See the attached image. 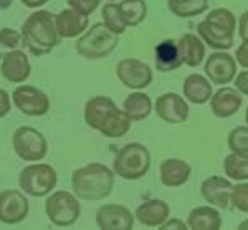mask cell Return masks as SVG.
<instances>
[{"instance_id":"3","label":"cell","mask_w":248,"mask_h":230,"mask_svg":"<svg viewBox=\"0 0 248 230\" xmlns=\"http://www.w3.org/2000/svg\"><path fill=\"white\" fill-rule=\"evenodd\" d=\"M55 17L57 15L51 12L37 10L25 20L22 27V38L31 55L43 56L58 45L60 35Z\"/></svg>"},{"instance_id":"39","label":"cell","mask_w":248,"mask_h":230,"mask_svg":"<svg viewBox=\"0 0 248 230\" xmlns=\"http://www.w3.org/2000/svg\"><path fill=\"white\" fill-rule=\"evenodd\" d=\"M238 33L242 40H248V10L243 12L238 20Z\"/></svg>"},{"instance_id":"7","label":"cell","mask_w":248,"mask_h":230,"mask_svg":"<svg viewBox=\"0 0 248 230\" xmlns=\"http://www.w3.org/2000/svg\"><path fill=\"white\" fill-rule=\"evenodd\" d=\"M58 182L57 171L50 164H30L18 176V185L23 194L31 197H45Z\"/></svg>"},{"instance_id":"1","label":"cell","mask_w":248,"mask_h":230,"mask_svg":"<svg viewBox=\"0 0 248 230\" xmlns=\"http://www.w3.org/2000/svg\"><path fill=\"white\" fill-rule=\"evenodd\" d=\"M85 121L106 138H123L131 129V118L109 96H94L85 104Z\"/></svg>"},{"instance_id":"42","label":"cell","mask_w":248,"mask_h":230,"mask_svg":"<svg viewBox=\"0 0 248 230\" xmlns=\"http://www.w3.org/2000/svg\"><path fill=\"white\" fill-rule=\"evenodd\" d=\"M238 229H240V230H248V219H247V220H243V222H240Z\"/></svg>"},{"instance_id":"32","label":"cell","mask_w":248,"mask_h":230,"mask_svg":"<svg viewBox=\"0 0 248 230\" xmlns=\"http://www.w3.org/2000/svg\"><path fill=\"white\" fill-rule=\"evenodd\" d=\"M230 202L237 211L248 214V182L237 184L232 189Z\"/></svg>"},{"instance_id":"34","label":"cell","mask_w":248,"mask_h":230,"mask_svg":"<svg viewBox=\"0 0 248 230\" xmlns=\"http://www.w3.org/2000/svg\"><path fill=\"white\" fill-rule=\"evenodd\" d=\"M66 3L70 5V9L77 10L78 14L90 17V15L99 7L101 0H66Z\"/></svg>"},{"instance_id":"4","label":"cell","mask_w":248,"mask_h":230,"mask_svg":"<svg viewBox=\"0 0 248 230\" xmlns=\"http://www.w3.org/2000/svg\"><path fill=\"white\" fill-rule=\"evenodd\" d=\"M235 22L233 14L229 9H215L197 25L199 37L214 50H230L235 38Z\"/></svg>"},{"instance_id":"28","label":"cell","mask_w":248,"mask_h":230,"mask_svg":"<svg viewBox=\"0 0 248 230\" xmlns=\"http://www.w3.org/2000/svg\"><path fill=\"white\" fill-rule=\"evenodd\" d=\"M119 7H121L123 18L127 27H138L147 15L146 0H123Z\"/></svg>"},{"instance_id":"11","label":"cell","mask_w":248,"mask_h":230,"mask_svg":"<svg viewBox=\"0 0 248 230\" xmlns=\"http://www.w3.org/2000/svg\"><path fill=\"white\" fill-rule=\"evenodd\" d=\"M116 75L124 86L142 90L153 83V70L147 63L136 58H124L116 65Z\"/></svg>"},{"instance_id":"2","label":"cell","mask_w":248,"mask_h":230,"mask_svg":"<svg viewBox=\"0 0 248 230\" xmlns=\"http://www.w3.org/2000/svg\"><path fill=\"white\" fill-rule=\"evenodd\" d=\"M71 187L78 199L103 200L113 192L114 187V171L99 163H90L77 169L71 174Z\"/></svg>"},{"instance_id":"27","label":"cell","mask_w":248,"mask_h":230,"mask_svg":"<svg viewBox=\"0 0 248 230\" xmlns=\"http://www.w3.org/2000/svg\"><path fill=\"white\" fill-rule=\"evenodd\" d=\"M167 7L175 17L190 18L207 12L209 0H167Z\"/></svg>"},{"instance_id":"43","label":"cell","mask_w":248,"mask_h":230,"mask_svg":"<svg viewBox=\"0 0 248 230\" xmlns=\"http://www.w3.org/2000/svg\"><path fill=\"white\" fill-rule=\"evenodd\" d=\"M245 119H247V124H248V108H247V113H245Z\"/></svg>"},{"instance_id":"21","label":"cell","mask_w":248,"mask_h":230,"mask_svg":"<svg viewBox=\"0 0 248 230\" xmlns=\"http://www.w3.org/2000/svg\"><path fill=\"white\" fill-rule=\"evenodd\" d=\"M155 70L167 73V71H174L179 66L184 65V56L179 48V42L175 40H164L155 47Z\"/></svg>"},{"instance_id":"20","label":"cell","mask_w":248,"mask_h":230,"mask_svg":"<svg viewBox=\"0 0 248 230\" xmlns=\"http://www.w3.org/2000/svg\"><path fill=\"white\" fill-rule=\"evenodd\" d=\"M57 32L60 38H75L78 35H83L88 30V17L78 14L73 9L62 10L55 17Z\"/></svg>"},{"instance_id":"6","label":"cell","mask_w":248,"mask_h":230,"mask_svg":"<svg viewBox=\"0 0 248 230\" xmlns=\"http://www.w3.org/2000/svg\"><path fill=\"white\" fill-rule=\"evenodd\" d=\"M119 35L108 30L103 22L94 23L77 40V53L88 60L105 58L118 47Z\"/></svg>"},{"instance_id":"25","label":"cell","mask_w":248,"mask_h":230,"mask_svg":"<svg viewBox=\"0 0 248 230\" xmlns=\"http://www.w3.org/2000/svg\"><path fill=\"white\" fill-rule=\"evenodd\" d=\"M177 42L184 56V65L195 68L203 62V58H205V45H203V40L201 37H197L194 33H186Z\"/></svg>"},{"instance_id":"30","label":"cell","mask_w":248,"mask_h":230,"mask_svg":"<svg viewBox=\"0 0 248 230\" xmlns=\"http://www.w3.org/2000/svg\"><path fill=\"white\" fill-rule=\"evenodd\" d=\"M223 171L233 181H248V157L229 154L223 161Z\"/></svg>"},{"instance_id":"9","label":"cell","mask_w":248,"mask_h":230,"mask_svg":"<svg viewBox=\"0 0 248 230\" xmlns=\"http://www.w3.org/2000/svg\"><path fill=\"white\" fill-rule=\"evenodd\" d=\"M12 146H14L15 154L25 163H38L48 152L45 136L30 126H22L14 132Z\"/></svg>"},{"instance_id":"19","label":"cell","mask_w":248,"mask_h":230,"mask_svg":"<svg viewBox=\"0 0 248 230\" xmlns=\"http://www.w3.org/2000/svg\"><path fill=\"white\" fill-rule=\"evenodd\" d=\"M170 207L167 202L161 199H151L136 209V219L144 227H161V225L169 219Z\"/></svg>"},{"instance_id":"26","label":"cell","mask_w":248,"mask_h":230,"mask_svg":"<svg viewBox=\"0 0 248 230\" xmlns=\"http://www.w3.org/2000/svg\"><path fill=\"white\" fill-rule=\"evenodd\" d=\"M123 110L129 116L131 121H142L153 111V101L146 93L134 91L124 99Z\"/></svg>"},{"instance_id":"8","label":"cell","mask_w":248,"mask_h":230,"mask_svg":"<svg viewBox=\"0 0 248 230\" xmlns=\"http://www.w3.org/2000/svg\"><path fill=\"white\" fill-rule=\"evenodd\" d=\"M45 214L48 220L57 227H70L79 219L81 205L78 197L66 191L53 192L45 202Z\"/></svg>"},{"instance_id":"36","label":"cell","mask_w":248,"mask_h":230,"mask_svg":"<svg viewBox=\"0 0 248 230\" xmlns=\"http://www.w3.org/2000/svg\"><path fill=\"white\" fill-rule=\"evenodd\" d=\"M235 88L243 96H248V70H243L235 75Z\"/></svg>"},{"instance_id":"38","label":"cell","mask_w":248,"mask_h":230,"mask_svg":"<svg viewBox=\"0 0 248 230\" xmlns=\"http://www.w3.org/2000/svg\"><path fill=\"white\" fill-rule=\"evenodd\" d=\"M177 230V229H182V230H187L189 229V225H187V222H182L181 219H167L164 224L161 225V230Z\"/></svg>"},{"instance_id":"35","label":"cell","mask_w":248,"mask_h":230,"mask_svg":"<svg viewBox=\"0 0 248 230\" xmlns=\"http://www.w3.org/2000/svg\"><path fill=\"white\" fill-rule=\"evenodd\" d=\"M235 60L242 68L248 70V40H243V43L235 50Z\"/></svg>"},{"instance_id":"44","label":"cell","mask_w":248,"mask_h":230,"mask_svg":"<svg viewBox=\"0 0 248 230\" xmlns=\"http://www.w3.org/2000/svg\"><path fill=\"white\" fill-rule=\"evenodd\" d=\"M109 2H116V0H109Z\"/></svg>"},{"instance_id":"40","label":"cell","mask_w":248,"mask_h":230,"mask_svg":"<svg viewBox=\"0 0 248 230\" xmlns=\"http://www.w3.org/2000/svg\"><path fill=\"white\" fill-rule=\"evenodd\" d=\"M48 0H22V3L29 9H38V7H43Z\"/></svg>"},{"instance_id":"10","label":"cell","mask_w":248,"mask_h":230,"mask_svg":"<svg viewBox=\"0 0 248 230\" xmlns=\"http://www.w3.org/2000/svg\"><path fill=\"white\" fill-rule=\"evenodd\" d=\"M15 108L27 116H43L50 111V98L42 90L30 84H20L12 93Z\"/></svg>"},{"instance_id":"23","label":"cell","mask_w":248,"mask_h":230,"mask_svg":"<svg viewBox=\"0 0 248 230\" xmlns=\"http://www.w3.org/2000/svg\"><path fill=\"white\" fill-rule=\"evenodd\" d=\"M184 96L187 101L194 104H203L212 98L214 91H212L210 80L202 75L192 73L184 80Z\"/></svg>"},{"instance_id":"12","label":"cell","mask_w":248,"mask_h":230,"mask_svg":"<svg viewBox=\"0 0 248 230\" xmlns=\"http://www.w3.org/2000/svg\"><path fill=\"white\" fill-rule=\"evenodd\" d=\"M30 211L29 199L23 192L7 189L0 194V222L5 225H15L27 219Z\"/></svg>"},{"instance_id":"33","label":"cell","mask_w":248,"mask_h":230,"mask_svg":"<svg viewBox=\"0 0 248 230\" xmlns=\"http://www.w3.org/2000/svg\"><path fill=\"white\" fill-rule=\"evenodd\" d=\"M22 32H17L14 28H2L0 30V48L5 50H17L22 45Z\"/></svg>"},{"instance_id":"24","label":"cell","mask_w":248,"mask_h":230,"mask_svg":"<svg viewBox=\"0 0 248 230\" xmlns=\"http://www.w3.org/2000/svg\"><path fill=\"white\" fill-rule=\"evenodd\" d=\"M187 225L194 230H218L222 227V217L217 209L201 205L190 211L187 217Z\"/></svg>"},{"instance_id":"37","label":"cell","mask_w":248,"mask_h":230,"mask_svg":"<svg viewBox=\"0 0 248 230\" xmlns=\"http://www.w3.org/2000/svg\"><path fill=\"white\" fill-rule=\"evenodd\" d=\"M10 108H12V104H10V95L5 90H2V88H0V119L5 118V116L9 115Z\"/></svg>"},{"instance_id":"29","label":"cell","mask_w":248,"mask_h":230,"mask_svg":"<svg viewBox=\"0 0 248 230\" xmlns=\"http://www.w3.org/2000/svg\"><path fill=\"white\" fill-rule=\"evenodd\" d=\"M101 15H103V23L108 27V30H111L116 35L124 33V30L127 28V25L123 18L119 3H106V5L103 7Z\"/></svg>"},{"instance_id":"16","label":"cell","mask_w":248,"mask_h":230,"mask_svg":"<svg viewBox=\"0 0 248 230\" xmlns=\"http://www.w3.org/2000/svg\"><path fill=\"white\" fill-rule=\"evenodd\" d=\"M233 185L229 179L222 176H210L201 185V194L203 200L220 209L230 207V196Z\"/></svg>"},{"instance_id":"13","label":"cell","mask_w":248,"mask_h":230,"mask_svg":"<svg viewBox=\"0 0 248 230\" xmlns=\"http://www.w3.org/2000/svg\"><path fill=\"white\" fill-rule=\"evenodd\" d=\"M205 75L214 84H227L237 75V60L230 53L217 50L205 62Z\"/></svg>"},{"instance_id":"18","label":"cell","mask_w":248,"mask_h":230,"mask_svg":"<svg viewBox=\"0 0 248 230\" xmlns=\"http://www.w3.org/2000/svg\"><path fill=\"white\" fill-rule=\"evenodd\" d=\"M243 96L237 88L222 86L210 98V110L217 118H230L242 108Z\"/></svg>"},{"instance_id":"31","label":"cell","mask_w":248,"mask_h":230,"mask_svg":"<svg viewBox=\"0 0 248 230\" xmlns=\"http://www.w3.org/2000/svg\"><path fill=\"white\" fill-rule=\"evenodd\" d=\"M229 148L233 154L248 157V126H238L229 134Z\"/></svg>"},{"instance_id":"15","label":"cell","mask_w":248,"mask_h":230,"mask_svg":"<svg viewBox=\"0 0 248 230\" xmlns=\"http://www.w3.org/2000/svg\"><path fill=\"white\" fill-rule=\"evenodd\" d=\"M96 225L103 230H129L134 225V215L124 205L106 204L96 212Z\"/></svg>"},{"instance_id":"17","label":"cell","mask_w":248,"mask_h":230,"mask_svg":"<svg viewBox=\"0 0 248 230\" xmlns=\"http://www.w3.org/2000/svg\"><path fill=\"white\" fill-rule=\"evenodd\" d=\"M0 71H2L3 78L10 83L27 82L31 71L29 56L20 50H10L9 53H5L2 56Z\"/></svg>"},{"instance_id":"41","label":"cell","mask_w":248,"mask_h":230,"mask_svg":"<svg viewBox=\"0 0 248 230\" xmlns=\"http://www.w3.org/2000/svg\"><path fill=\"white\" fill-rule=\"evenodd\" d=\"M12 3H14V0H0V12L7 10L12 5Z\"/></svg>"},{"instance_id":"14","label":"cell","mask_w":248,"mask_h":230,"mask_svg":"<svg viewBox=\"0 0 248 230\" xmlns=\"http://www.w3.org/2000/svg\"><path fill=\"white\" fill-rule=\"evenodd\" d=\"M155 115L164 123H186L187 118H189V104L177 93H164L155 99Z\"/></svg>"},{"instance_id":"22","label":"cell","mask_w":248,"mask_h":230,"mask_svg":"<svg viewBox=\"0 0 248 230\" xmlns=\"http://www.w3.org/2000/svg\"><path fill=\"white\" fill-rule=\"evenodd\" d=\"M161 182L166 187H181L189 181V177L192 174V167L189 163L182 159H166L161 164Z\"/></svg>"},{"instance_id":"5","label":"cell","mask_w":248,"mask_h":230,"mask_svg":"<svg viewBox=\"0 0 248 230\" xmlns=\"http://www.w3.org/2000/svg\"><path fill=\"white\" fill-rule=\"evenodd\" d=\"M151 154L146 146L139 143H129L119 149L113 163L116 176L126 181H138L149 172Z\"/></svg>"}]
</instances>
